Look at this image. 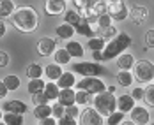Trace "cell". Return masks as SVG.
Listing matches in <instances>:
<instances>
[{
  "instance_id": "obj_20",
  "label": "cell",
  "mask_w": 154,
  "mask_h": 125,
  "mask_svg": "<svg viewBox=\"0 0 154 125\" xmlns=\"http://www.w3.org/2000/svg\"><path fill=\"white\" fill-rule=\"evenodd\" d=\"M45 74H46V78L50 81H57V79L62 76V69L59 63H50L45 67Z\"/></svg>"
},
{
  "instance_id": "obj_42",
  "label": "cell",
  "mask_w": 154,
  "mask_h": 125,
  "mask_svg": "<svg viewBox=\"0 0 154 125\" xmlns=\"http://www.w3.org/2000/svg\"><path fill=\"white\" fill-rule=\"evenodd\" d=\"M145 42H147V48H154V28L145 32Z\"/></svg>"
},
{
  "instance_id": "obj_19",
  "label": "cell",
  "mask_w": 154,
  "mask_h": 125,
  "mask_svg": "<svg viewBox=\"0 0 154 125\" xmlns=\"http://www.w3.org/2000/svg\"><path fill=\"white\" fill-rule=\"evenodd\" d=\"M55 32H57V37H59V39L69 41V39L73 37V33H75V28H73L69 23H62V25H59V27L55 28Z\"/></svg>"
},
{
  "instance_id": "obj_33",
  "label": "cell",
  "mask_w": 154,
  "mask_h": 125,
  "mask_svg": "<svg viewBox=\"0 0 154 125\" xmlns=\"http://www.w3.org/2000/svg\"><path fill=\"white\" fill-rule=\"evenodd\" d=\"M105 46H106V42L103 37H91V41H89V48L92 51H103Z\"/></svg>"
},
{
  "instance_id": "obj_3",
  "label": "cell",
  "mask_w": 154,
  "mask_h": 125,
  "mask_svg": "<svg viewBox=\"0 0 154 125\" xmlns=\"http://www.w3.org/2000/svg\"><path fill=\"white\" fill-rule=\"evenodd\" d=\"M94 109L99 115H103V116H108V115H112L117 109V99L113 97V94H110L106 90L101 92V94H96V97H94Z\"/></svg>"
},
{
  "instance_id": "obj_5",
  "label": "cell",
  "mask_w": 154,
  "mask_h": 125,
  "mask_svg": "<svg viewBox=\"0 0 154 125\" xmlns=\"http://www.w3.org/2000/svg\"><path fill=\"white\" fill-rule=\"evenodd\" d=\"M135 76L140 83H151L154 79V65L149 60H140L135 63Z\"/></svg>"
},
{
  "instance_id": "obj_32",
  "label": "cell",
  "mask_w": 154,
  "mask_h": 125,
  "mask_svg": "<svg viewBox=\"0 0 154 125\" xmlns=\"http://www.w3.org/2000/svg\"><path fill=\"white\" fill-rule=\"evenodd\" d=\"M75 99H76V104H80V106H87V104L91 102L92 95L89 94V92H85V90H78L76 94H75Z\"/></svg>"
},
{
  "instance_id": "obj_4",
  "label": "cell",
  "mask_w": 154,
  "mask_h": 125,
  "mask_svg": "<svg viewBox=\"0 0 154 125\" xmlns=\"http://www.w3.org/2000/svg\"><path fill=\"white\" fill-rule=\"evenodd\" d=\"M73 71L82 74L83 78H97L105 72L103 65L97 62H78L73 65Z\"/></svg>"
},
{
  "instance_id": "obj_27",
  "label": "cell",
  "mask_w": 154,
  "mask_h": 125,
  "mask_svg": "<svg viewBox=\"0 0 154 125\" xmlns=\"http://www.w3.org/2000/svg\"><path fill=\"white\" fill-rule=\"evenodd\" d=\"M55 57V63H59V65H66V63L71 62V55L67 53V49H57L55 53H53Z\"/></svg>"
},
{
  "instance_id": "obj_6",
  "label": "cell",
  "mask_w": 154,
  "mask_h": 125,
  "mask_svg": "<svg viewBox=\"0 0 154 125\" xmlns=\"http://www.w3.org/2000/svg\"><path fill=\"white\" fill-rule=\"evenodd\" d=\"M76 86L80 90H85L89 92L91 95H96V94H101L106 90V85L101 81L99 78H83L82 81H78Z\"/></svg>"
},
{
  "instance_id": "obj_48",
  "label": "cell",
  "mask_w": 154,
  "mask_h": 125,
  "mask_svg": "<svg viewBox=\"0 0 154 125\" xmlns=\"http://www.w3.org/2000/svg\"><path fill=\"white\" fill-rule=\"evenodd\" d=\"M5 30H7V28H5V23L0 19V37H4V35H5Z\"/></svg>"
},
{
  "instance_id": "obj_49",
  "label": "cell",
  "mask_w": 154,
  "mask_h": 125,
  "mask_svg": "<svg viewBox=\"0 0 154 125\" xmlns=\"http://www.w3.org/2000/svg\"><path fill=\"white\" fill-rule=\"evenodd\" d=\"M106 92H110V94H115V86H113V85L106 86Z\"/></svg>"
},
{
  "instance_id": "obj_25",
  "label": "cell",
  "mask_w": 154,
  "mask_h": 125,
  "mask_svg": "<svg viewBox=\"0 0 154 125\" xmlns=\"http://www.w3.org/2000/svg\"><path fill=\"white\" fill-rule=\"evenodd\" d=\"M2 120L7 125H23V115H18V113H5L2 116Z\"/></svg>"
},
{
  "instance_id": "obj_17",
  "label": "cell",
  "mask_w": 154,
  "mask_h": 125,
  "mask_svg": "<svg viewBox=\"0 0 154 125\" xmlns=\"http://www.w3.org/2000/svg\"><path fill=\"white\" fill-rule=\"evenodd\" d=\"M135 65V57L129 53H121V57L117 58V67L121 71H129Z\"/></svg>"
},
{
  "instance_id": "obj_8",
  "label": "cell",
  "mask_w": 154,
  "mask_h": 125,
  "mask_svg": "<svg viewBox=\"0 0 154 125\" xmlns=\"http://www.w3.org/2000/svg\"><path fill=\"white\" fill-rule=\"evenodd\" d=\"M106 14H110L112 19H117V21H122L128 18V7L124 5V2H110L106 9Z\"/></svg>"
},
{
  "instance_id": "obj_39",
  "label": "cell",
  "mask_w": 154,
  "mask_h": 125,
  "mask_svg": "<svg viewBox=\"0 0 154 125\" xmlns=\"http://www.w3.org/2000/svg\"><path fill=\"white\" fill-rule=\"evenodd\" d=\"M115 35H117V28L110 25V27H106V28H103V35H101V37H103L105 41H108V39H113Z\"/></svg>"
},
{
  "instance_id": "obj_11",
  "label": "cell",
  "mask_w": 154,
  "mask_h": 125,
  "mask_svg": "<svg viewBox=\"0 0 154 125\" xmlns=\"http://www.w3.org/2000/svg\"><path fill=\"white\" fill-rule=\"evenodd\" d=\"M45 11L48 16H59L66 11V0H46Z\"/></svg>"
},
{
  "instance_id": "obj_13",
  "label": "cell",
  "mask_w": 154,
  "mask_h": 125,
  "mask_svg": "<svg viewBox=\"0 0 154 125\" xmlns=\"http://www.w3.org/2000/svg\"><path fill=\"white\" fill-rule=\"evenodd\" d=\"M57 102L62 104L64 108L76 104V99H75V92H73V88H60L59 97H57Z\"/></svg>"
},
{
  "instance_id": "obj_2",
  "label": "cell",
  "mask_w": 154,
  "mask_h": 125,
  "mask_svg": "<svg viewBox=\"0 0 154 125\" xmlns=\"http://www.w3.org/2000/svg\"><path fill=\"white\" fill-rule=\"evenodd\" d=\"M131 44L133 42H131V37L128 33H117L113 39H110V42L103 49V60H112L113 57H119Z\"/></svg>"
},
{
  "instance_id": "obj_37",
  "label": "cell",
  "mask_w": 154,
  "mask_h": 125,
  "mask_svg": "<svg viewBox=\"0 0 154 125\" xmlns=\"http://www.w3.org/2000/svg\"><path fill=\"white\" fill-rule=\"evenodd\" d=\"M122 120H124V113H121V111L119 113L113 111L112 115H108V125H119Z\"/></svg>"
},
{
  "instance_id": "obj_54",
  "label": "cell",
  "mask_w": 154,
  "mask_h": 125,
  "mask_svg": "<svg viewBox=\"0 0 154 125\" xmlns=\"http://www.w3.org/2000/svg\"><path fill=\"white\" fill-rule=\"evenodd\" d=\"M152 125H154V124H152Z\"/></svg>"
},
{
  "instance_id": "obj_36",
  "label": "cell",
  "mask_w": 154,
  "mask_h": 125,
  "mask_svg": "<svg viewBox=\"0 0 154 125\" xmlns=\"http://www.w3.org/2000/svg\"><path fill=\"white\" fill-rule=\"evenodd\" d=\"M32 102L35 106H41V104H48L50 100H48V97L45 95V92H37V94L32 95Z\"/></svg>"
},
{
  "instance_id": "obj_40",
  "label": "cell",
  "mask_w": 154,
  "mask_h": 125,
  "mask_svg": "<svg viewBox=\"0 0 154 125\" xmlns=\"http://www.w3.org/2000/svg\"><path fill=\"white\" fill-rule=\"evenodd\" d=\"M66 116H71V118H78V116H80V109H78L76 104L66 108Z\"/></svg>"
},
{
  "instance_id": "obj_29",
  "label": "cell",
  "mask_w": 154,
  "mask_h": 125,
  "mask_svg": "<svg viewBox=\"0 0 154 125\" xmlns=\"http://www.w3.org/2000/svg\"><path fill=\"white\" fill-rule=\"evenodd\" d=\"M2 81H4V85L7 86V90H13V92H14V90H18V88H20V85H21V83H20V78H18V76H14V74L5 76Z\"/></svg>"
},
{
  "instance_id": "obj_12",
  "label": "cell",
  "mask_w": 154,
  "mask_h": 125,
  "mask_svg": "<svg viewBox=\"0 0 154 125\" xmlns=\"http://www.w3.org/2000/svg\"><path fill=\"white\" fill-rule=\"evenodd\" d=\"M128 14H129L131 21H133L135 25H142V23L147 19V7H143V5H133Z\"/></svg>"
},
{
  "instance_id": "obj_28",
  "label": "cell",
  "mask_w": 154,
  "mask_h": 125,
  "mask_svg": "<svg viewBox=\"0 0 154 125\" xmlns=\"http://www.w3.org/2000/svg\"><path fill=\"white\" fill-rule=\"evenodd\" d=\"M115 78H117V83H119L121 86H129V85L133 83V76H131L129 71H119Z\"/></svg>"
},
{
  "instance_id": "obj_51",
  "label": "cell",
  "mask_w": 154,
  "mask_h": 125,
  "mask_svg": "<svg viewBox=\"0 0 154 125\" xmlns=\"http://www.w3.org/2000/svg\"><path fill=\"white\" fill-rule=\"evenodd\" d=\"M110 2H124V0H110Z\"/></svg>"
},
{
  "instance_id": "obj_7",
  "label": "cell",
  "mask_w": 154,
  "mask_h": 125,
  "mask_svg": "<svg viewBox=\"0 0 154 125\" xmlns=\"http://www.w3.org/2000/svg\"><path fill=\"white\" fill-rule=\"evenodd\" d=\"M80 125H103V115H99L94 108H87L80 111Z\"/></svg>"
},
{
  "instance_id": "obj_50",
  "label": "cell",
  "mask_w": 154,
  "mask_h": 125,
  "mask_svg": "<svg viewBox=\"0 0 154 125\" xmlns=\"http://www.w3.org/2000/svg\"><path fill=\"white\" fill-rule=\"evenodd\" d=\"M121 125H137V124H133V122L129 120V122H121Z\"/></svg>"
},
{
  "instance_id": "obj_34",
  "label": "cell",
  "mask_w": 154,
  "mask_h": 125,
  "mask_svg": "<svg viewBox=\"0 0 154 125\" xmlns=\"http://www.w3.org/2000/svg\"><path fill=\"white\" fill-rule=\"evenodd\" d=\"M143 100L147 102V106L154 108V85L145 86V90H143Z\"/></svg>"
},
{
  "instance_id": "obj_10",
  "label": "cell",
  "mask_w": 154,
  "mask_h": 125,
  "mask_svg": "<svg viewBox=\"0 0 154 125\" xmlns=\"http://www.w3.org/2000/svg\"><path fill=\"white\" fill-rule=\"evenodd\" d=\"M131 115V122L137 125H147L149 124V111L145 109L143 106H135L133 109L129 111Z\"/></svg>"
},
{
  "instance_id": "obj_41",
  "label": "cell",
  "mask_w": 154,
  "mask_h": 125,
  "mask_svg": "<svg viewBox=\"0 0 154 125\" xmlns=\"http://www.w3.org/2000/svg\"><path fill=\"white\" fill-rule=\"evenodd\" d=\"M57 125H78L76 124V118H71V116H62V118H59L57 120Z\"/></svg>"
},
{
  "instance_id": "obj_30",
  "label": "cell",
  "mask_w": 154,
  "mask_h": 125,
  "mask_svg": "<svg viewBox=\"0 0 154 125\" xmlns=\"http://www.w3.org/2000/svg\"><path fill=\"white\" fill-rule=\"evenodd\" d=\"M43 90H45V81L41 78L30 79V81H29V94L30 95L37 94V92H43Z\"/></svg>"
},
{
  "instance_id": "obj_23",
  "label": "cell",
  "mask_w": 154,
  "mask_h": 125,
  "mask_svg": "<svg viewBox=\"0 0 154 125\" xmlns=\"http://www.w3.org/2000/svg\"><path fill=\"white\" fill-rule=\"evenodd\" d=\"M66 49H67V53L71 55V58L75 57V58H80V57H83V46L80 44V42H75V41H71L69 39V42L66 44Z\"/></svg>"
},
{
  "instance_id": "obj_46",
  "label": "cell",
  "mask_w": 154,
  "mask_h": 125,
  "mask_svg": "<svg viewBox=\"0 0 154 125\" xmlns=\"http://www.w3.org/2000/svg\"><path fill=\"white\" fill-rule=\"evenodd\" d=\"M92 58L96 62H103V51H92Z\"/></svg>"
},
{
  "instance_id": "obj_9",
  "label": "cell",
  "mask_w": 154,
  "mask_h": 125,
  "mask_svg": "<svg viewBox=\"0 0 154 125\" xmlns=\"http://www.w3.org/2000/svg\"><path fill=\"white\" fill-rule=\"evenodd\" d=\"M55 48H57L55 39H51V37H41L39 42H37V53L41 57H50V55L55 53Z\"/></svg>"
},
{
  "instance_id": "obj_52",
  "label": "cell",
  "mask_w": 154,
  "mask_h": 125,
  "mask_svg": "<svg viewBox=\"0 0 154 125\" xmlns=\"http://www.w3.org/2000/svg\"><path fill=\"white\" fill-rule=\"evenodd\" d=\"M0 125H7V124H5V122H0Z\"/></svg>"
},
{
  "instance_id": "obj_16",
  "label": "cell",
  "mask_w": 154,
  "mask_h": 125,
  "mask_svg": "<svg viewBox=\"0 0 154 125\" xmlns=\"http://www.w3.org/2000/svg\"><path fill=\"white\" fill-rule=\"evenodd\" d=\"M135 108V99L131 97V95H121L119 99H117V109L121 111V113H129V111Z\"/></svg>"
},
{
  "instance_id": "obj_35",
  "label": "cell",
  "mask_w": 154,
  "mask_h": 125,
  "mask_svg": "<svg viewBox=\"0 0 154 125\" xmlns=\"http://www.w3.org/2000/svg\"><path fill=\"white\" fill-rule=\"evenodd\" d=\"M64 115H66V108H64L62 104H59V102H55V104L51 106V116L59 120V118H62Z\"/></svg>"
},
{
  "instance_id": "obj_43",
  "label": "cell",
  "mask_w": 154,
  "mask_h": 125,
  "mask_svg": "<svg viewBox=\"0 0 154 125\" xmlns=\"http://www.w3.org/2000/svg\"><path fill=\"white\" fill-rule=\"evenodd\" d=\"M39 125H57V118H53V116L43 118V120H39Z\"/></svg>"
},
{
  "instance_id": "obj_21",
  "label": "cell",
  "mask_w": 154,
  "mask_h": 125,
  "mask_svg": "<svg viewBox=\"0 0 154 125\" xmlns=\"http://www.w3.org/2000/svg\"><path fill=\"white\" fill-rule=\"evenodd\" d=\"M43 92H45V95L48 97V100H57L60 88L57 86L55 81H50V83H45V90H43Z\"/></svg>"
},
{
  "instance_id": "obj_14",
  "label": "cell",
  "mask_w": 154,
  "mask_h": 125,
  "mask_svg": "<svg viewBox=\"0 0 154 125\" xmlns=\"http://www.w3.org/2000/svg\"><path fill=\"white\" fill-rule=\"evenodd\" d=\"M27 104L25 102H21V100H18V99H13V100H7V102H4V111L5 113H18V115H23V113H27Z\"/></svg>"
},
{
  "instance_id": "obj_38",
  "label": "cell",
  "mask_w": 154,
  "mask_h": 125,
  "mask_svg": "<svg viewBox=\"0 0 154 125\" xmlns=\"http://www.w3.org/2000/svg\"><path fill=\"white\" fill-rule=\"evenodd\" d=\"M97 25H99V28H106V27H110L112 25V18H110V14H101L97 16V21H96Z\"/></svg>"
},
{
  "instance_id": "obj_31",
  "label": "cell",
  "mask_w": 154,
  "mask_h": 125,
  "mask_svg": "<svg viewBox=\"0 0 154 125\" xmlns=\"http://www.w3.org/2000/svg\"><path fill=\"white\" fill-rule=\"evenodd\" d=\"M27 76L29 79H37L43 76V67L39 65V63H30L29 67H27Z\"/></svg>"
},
{
  "instance_id": "obj_22",
  "label": "cell",
  "mask_w": 154,
  "mask_h": 125,
  "mask_svg": "<svg viewBox=\"0 0 154 125\" xmlns=\"http://www.w3.org/2000/svg\"><path fill=\"white\" fill-rule=\"evenodd\" d=\"M13 13H14V4H13V0H0V19L11 18Z\"/></svg>"
},
{
  "instance_id": "obj_26",
  "label": "cell",
  "mask_w": 154,
  "mask_h": 125,
  "mask_svg": "<svg viewBox=\"0 0 154 125\" xmlns=\"http://www.w3.org/2000/svg\"><path fill=\"white\" fill-rule=\"evenodd\" d=\"M34 116H35L37 120H43V118L51 116V106H48V104L35 106V109H34Z\"/></svg>"
},
{
  "instance_id": "obj_24",
  "label": "cell",
  "mask_w": 154,
  "mask_h": 125,
  "mask_svg": "<svg viewBox=\"0 0 154 125\" xmlns=\"http://www.w3.org/2000/svg\"><path fill=\"white\" fill-rule=\"evenodd\" d=\"M66 14H64V23H69L71 27H75L78 21L82 19V14L78 13V11H75V9H67V11H64Z\"/></svg>"
},
{
  "instance_id": "obj_1",
  "label": "cell",
  "mask_w": 154,
  "mask_h": 125,
  "mask_svg": "<svg viewBox=\"0 0 154 125\" xmlns=\"http://www.w3.org/2000/svg\"><path fill=\"white\" fill-rule=\"evenodd\" d=\"M11 23L16 30L23 32V33H30L37 28V23H39V14L35 13L34 7L29 5H23V7H18L14 9V13L11 14Z\"/></svg>"
},
{
  "instance_id": "obj_44",
  "label": "cell",
  "mask_w": 154,
  "mask_h": 125,
  "mask_svg": "<svg viewBox=\"0 0 154 125\" xmlns=\"http://www.w3.org/2000/svg\"><path fill=\"white\" fill-rule=\"evenodd\" d=\"M9 63V55L5 51H0V67H5Z\"/></svg>"
},
{
  "instance_id": "obj_18",
  "label": "cell",
  "mask_w": 154,
  "mask_h": 125,
  "mask_svg": "<svg viewBox=\"0 0 154 125\" xmlns=\"http://www.w3.org/2000/svg\"><path fill=\"white\" fill-rule=\"evenodd\" d=\"M76 85L75 81V74L73 72H62V76L57 79V86L59 88H73Z\"/></svg>"
},
{
  "instance_id": "obj_47",
  "label": "cell",
  "mask_w": 154,
  "mask_h": 125,
  "mask_svg": "<svg viewBox=\"0 0 154 125\" xmlns=\"http://www.w3.org/2000/svg\"><path fill=\"white\" fill-rule=\"evenodd\" d=\"M7 92H9V90H7V86L4 85V81H0V99H4V97L7 95Z\"/></svg>"
},
{
  "instance_id": "obj_53",
  "label": "cell",
  "mask_w": 154,
  "mask_h": 125,
  "mask_svg": "<svg viewBox=\"0 0 154 125\" xmlns=\"http://www.w3.org/2000/svg\"><path fill=\"white\" fill-rule=\"evenodd\" d=\"M2 116H4V115H2V113H0V120H2Z\"/></svg>"
},
{
  "instance_id": "obj_45",
  "label": "cell",
  "mask_w": 154,
  "mask_h": 125,
  "mask_svg": "<svg viewBox=\"0 0 154 125\" xmlns=\"http://www.w3.org/2000/svg\"><path fill=\"white\" fill-rule=\"evenodd\" d=\"M131 97H133L135 100H142V99H143V90H142V88H135L133 94H131Z\"/></svg>"
},
{
  "instance_id": "obj_15",
  "label": "cell",
  "mask_w": 154,
  "mask_h": 125,
  "mask_svg": "<svg viewBox=\"0 0 154 125\" xmlns=\"http://www.w3.org/2000/svg\"><path fill=\"white\" fill-rule=\"evenodd\" d=\"M75 32H78L80 35H87V37H94V28H92V23L87 19V18H82L76 25L73 27Z\"/></svg>"
}]
</instances>
